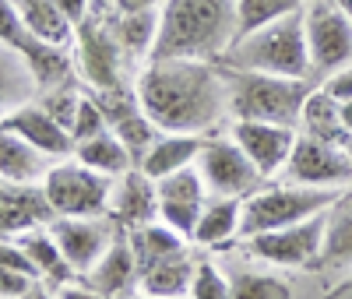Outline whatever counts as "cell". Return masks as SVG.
<instances>
[{
  "label": "cell",
  "instance_id": "27",
  "mask_svg": "<svg viewBox=\"0 0 352 299\" xmlns=\"http://www.w3.org/2000/svg\"><path fill=\"white\" fill-rule=\"evenodd\" d=\"M296 131L300 134H310V137H320V141H331V144H345L349 141V134L342 127V109H338V102L320 85H314L310 92H307Z\"/></svg>",
  "mask_w": 352,
  "mask_h": 299
},
{
  "label": "cell",
  "instance_id": "43",
  "mask_svg": "<svg viewBox=\"0 0 352 299\" xmlns=\"http://www.w3.org/2000/svg\"><path fill=\"white\" fill-rule=\"evenodd\" d=\"M64 11H67V18L74 21V25H81L85 18H88V0H56Z\"/></svg>",
  "mask_w": 352,
  "mask_h": 299
},
{
  "label": "cell",
  "instance_id": "1",
  "mask_svg": "<svg viewBox=\"0 0 352 299\" xmlns=\"http://www.w3.org/2000/svg\"><path fill=\"white\" fill-rule=\"evenodd\" d=\"M141 109L162 131L215 134L229 116V71L222 60L152 56L134 78Z\"/></svg>",
  "mask_w": 352,
  "mask_h": 299
},
{
  "label": "cell",
  "instance_id": "40",
  "mask_svg": "<svg viewBox=\"0 0 352 299\" xmlns=\"http://www.w3.org/2000/svg\"><path fill=\"white\" fill-rule=\"evenodd\" d=\"M32 285H36L32 275H21V272H11V267H0V299H21Z\"/></svg>",
  "mask_w": 352,
  "mask_h": 299
},
{
  "label": "cell",
  "instance_id": "8",
  "mask_svg": "<svg viewBox=\"0 0 352 299\" xmlns=\"http://www.w3.org/2000/svg\"><path fill=\"white\" fill-rule=\"evenodd\" d=\"M328 212V208H324ZM324 212L303 222H292L272 232H257L243 239L247 257L268 267H317L320 243H324Z\"/></svg>",
  "mask_w": 352,
  "mask_h": 299
},
{
  "label": "cell",
  "instance_id": "41",
  "mask_svg": "<svg viewBox=\"0 0 352 299\" xmlns=\"http://www.w3.org/2000/svg\"><path fill=\"white\" fill-rule=\"evenodd\" d=\"M56 299H109V296H102L99 289H92V285H88L85 278L81 282H64L60 289H56Z\"/></svg>",
  "mask_w": 352,
  "mask_h": 299
},
{
  "label": "cell",
  "instance_id": "19",
  "mask_svg": "<svg viewBox=\"0 0 352 299\" xmlns=\"http://www.w3.org/2000/svg\"><path fill=\"white\" fill-rule=\"evenodd\" d=\"M138 257H134V250H131V243H127V236H116L113 239V247L88 267V272L81 275L92 289H99L102 296H109V299H116L120 292H127L131 285H138Z\"/></svg>",
  "mask_w": 352,
  "mask_h": 299
},
{
  "label": "cell",
  "instance_id": "20",
  "mask_svg": "<svg viewBox=\"0 0 352 299\" xmlns=\"http://www.w3.org/2000/svg\"><path fill=\"white\" fill-rule=\"evenodd\" d=\"M159 25H162V8H148V11H116L109 18V28L116 43L124 46V53L131 56V64H144L152 60L155 43H159Z\"/></svg>",
  "mask_w": 352,
  "mask_h": 299
},
{
  "label": "cell",
  "instance_id": "3",
  "mask_svg": "<svg viewBox=\"0 0 352 299\" xmlns=\"http://www.w3.org/2000/svg\"><path fill=\"white\" fill-rule=\"evenodd\" d=\"M226 67L240 71H257V74H278V78H307L314 81V64H310V46H307V18L303 8L282 14L268 25L254 28L240 36L232 49L222 56Z\"/></svg>",
  "mask_w": 352,
  "mask_h": 299
},
{
  "label": "cell",
  "instance_id": "42",
  "mask_svg": "<svg viewBox=\"0 0 352 299\" xmlns=\"http://www.w3.org/2000/svg\"><path fill=\"white\" fill-rule=\"evenodd\" d=\"M120 4H124V0H88V18H102V21H109L116 11H120Z\"/></svg>",
  "mask_w": 352,
  "mask_h": 299
},
{
  "label": "cell",
  "instance_id": "39",
  "mask_svg": "<svg viewBox=\"0 0 352 299\" xmlns=\"http://www.w3.org/2000/svg\"><path fill=\"white\" fill-rule=\"evenodd\" d=\"M317 85L324 88L335 102H352V64H349V67H338V71H331V74H324Z\"/></svg>",
  "mask_w": 352,
  "mask_h": 299
},
{
  "label": "cell",
  "instance_id": "14",
  "mask_svg": "<svg viewBox=\"0 0 352 299\" xmlns=\"http://www.w3.org/2000/svg\"><path fill=\"white\" fill-rule=\"evenodd\" d=\"M56 212L46 201L43 184H4L0 179V236H21L50 225Z\"/></svg>",
  "mask_w": 352,
  "mask_h": 299
},
{
  "label": "cell",
  "instance_id": "18",
  "mask_svg": "<svg viewBox=\"0 0 352 299\" xmlns=\"http://www.w3.org/2000/svg\"><path fill=\"white\" fill-rule=\"evenodd\" d=\"M232 239H243V197H208L190 243L219 250L229 247Z\"/></svg>",
  "mask_w": 352,
  "mask_h": 299
},
{
  "label": "cell",
  "instance_id": "49",
  "mask_svg": "<svg viewBox=\"0 0 352 299\" xmlns=\"http://www.w3.org/2000/svg\"><path fill=\"white\" fill-rule=\"evenodd\" d=\"M134 299H166V296H148V292H134Z\"/></svg>",
  "mask_w": 352,
  "mask_h": 299
},
{
  "label": "cell",
  "instance_id": "26",
  "mask_svg": "<svg viewBox=\"0 0 352 299\" xmlns=\"http://www.w3.org/2000/svg\"><path fill=\"white\" fill-rule=\"evenodd\" d=\"M197 272V261H190V254H173L152 267H144L138 275V292H148V296H166V299H187L190 282Z\"/></svg>",
  "mask_w": 352,
  "mask_h": 299
},
{
  "label": "cell",
  "instance_id": "29",
  "mask_svg": "<svg viewBox=\"0 0 352 299\" xmlns=\"http://www.w3.org/2000/svg\"><path fill=\"white\" fill-rule=\"evenodd\" d=\"M18 239H21V247L28 250V257H32V264H36L39 278H46L50 285H56V289H60L64 282L78 278V275H74V267L67 264V257L60 254V247H56V239H53L50 225L28 229V232H21Z\"/></svg>",
  "mask_w": 352,
  "mask_h": 299
},
{
  "label": "cell",
  "instance_id": "50",
  "mask_svg": "<svg viewBox=\"0 0 352 299\" xmlns=\"http://www.w3.org/2000/svg\"><path fill=\"white\" fill-rule=\"evenodd\" d=\"M345 152H349V162H352V137L345 141Z\"/></svg>",
  "mask_w": 352,
  "mask_h": 299
},
{
  "label": "cell",
  "instance_id": "34",
  "mask_svg": "<svg viewBox=\"0 0 352 299\" xmlns=\"http://www.w3.org/2000/svg\"><path fill=\"white\" fill-rule=\"evenodd\" d=\"M81 96L85 92H78L74 85H56V88H46V92H39L36 96V102L56 120L60 127H74V116H78V106H81Z\"/></svg>",
  "mask_w": 352,
  "mask_h": 299
},
{
  "label": "cell",
  "instance_id": "22",
  "mask_svg": "<svg viewBox=\"0 0 352 299\" xmlns=\"http://www.w3.org/2000/svg\"><path fill=\"white\" fill-rule=\"evenodd\" d=\"M53 159H46L39 148H32L14 131L0 127V179L4 184H43Z\"/></svg>",
  "mask_w": 352,
  "mask_h": 299
},
{
  "label": "cell",
  "instance_id": "9",
  "mask_svg": "<svg viewBox=\"0 0 352 299\" xmlns=\"http://www.w3.org/2000/svg\"><path fill=\"white\" fill-rule=\"evenodd\" d=\"M197 169L208 184L212 197H247L257 187H264L268 179L257 173V166L247 159V152L232 141V134H208L201 144Z\"/></svg>",
  "mask_w": 352,
  "mask_h": 299
},
{
  "label": "cell",
  "instance_id": "4",
  "mask_svg": "<svg viewBox=\"0 0 352 299\" xmlns=\"http://www.w3.org/2000/svg\"><path fill=\"white\" fill-rule=\"evenodd\" d=\"M226 71H229V116L232 120H261V124H285V127L300 124V109L314 81L257 74V71H240V67H226Z\"/></svg>",
  "mask_w": 352,
  "mask_h": 299
},
{
  "label": "cell",
  "instance_id": "47",
  "mask_svg": "<svg viewBox=\"0 0 352 299\" xmlns=\"http://www.w3.org/2000/svg\"><path fill=\"white\" fill-rule=\"evenodd\" d=\"M21 299H53V296H50V292H46L43 285H32V289H28V292H25Z\"/></svg>",
  "mask_w": 352,
  "mask_h": 299
},
{
  "label": "cell",
  "instance_id": "16",
  "mask_svg": "<svg viewBox=\"0 0 352 299\" xmlns=\"http://www.w3.org/2000/svg\"><path fill=\"white\" fill-rule=\"evenodd\" d=\"M314 272L324 275H352V187H345L324 212V243Z\"/></svg>",
  "mask_w": 352,
  "mask_h": 299
},
{
  "label": "cell",
  "instance_id": "45",
  "mask_svg": "<svg viewBox=\"0 0 352 299\" xmlns=\"http://www.w3.org/2000/svg\"><path fill=\"white\" fill-rule=\"evenodd\" d=\"M328 299H352V275L338 278V285L328 292Z\"/></svg>",
  "mask_w": 352,
  "mask_h": 299
},
{
  "label": "cell",
  "instance_id": "46",
  "mask_svg": "<svg viewBox=\"0 0 352 299\" xmlns=\"http://www.w3.org/2000/svg\"><path fill=\"white\" fill-rule=\"evenodd\" d=\"M338 109H342V127L352 137V102H338Z\"/></svg>",
  "mask_w": 352,
  "mask_h": 299
},
{
  "label": "cell",
  "instance_id": "15",
  "mask_svg": "<svg viewBox=\"0 0 352 299\" xmlns=\"http://www.w3.org/2000/svg\"><path fill=\"white\" fill-rule=\"evenodd\" d=\"M0 127L14 131L18 137H25L28 144L39 148V152H43L46 159H53V162L74 155V137H71V131L56 124V120H53L36 99L25 102L21 109H14L11 116H4V120H0Z\"/></svg>",
  "mask_w": 352,
  "mask_h": 299
},
{
  "label": "cell",
  "instance_id": "10",
  "mask_svg": "<svg viewBox=\"0 0 352 299\" xmlns=\"http://www.w3.org/2000/svg\"><path fill=\"white\" fill-rule=\"evenodd\" d=\"M307 46L314 74L324 78L338 67L352 64V18L335 4V0H307Z\"/></svg>",
  "mask_w": 352,
  "mask_h": 299
},
{
  "label": "cell",
  "instance_id": "31",
  "mask_svg": "<svg viewBox=\"0 0 352 299\" xmlns=\"http://www.w3.org/2000/svg\"><path fill=\"white\" fill-rule=\"evenodd\" d=\"M155 187H159V201H184V204H204L212 197L208 184H204V176L197 169V162L184 166V169H176L162 179H155Z\"/></svg>",
  "mask_w": 352,
  "mask_h": 299
},
{
  "label": "cell",
  "instance_id": "5",
  "mask_svg": "<svg viewBox=\"0 0 352 299\" xmlns=\"http://www.w3.org/2000/svg\"><path fill=\"white\" fill-rule=\"evenodd\" d=\"M342 190L328 187H303V184H264L254 194L243 197V239L257 232H272L292 222H303L310 215H320Z\"/></svg>",
  "mask_w": 352,
  "mask_h": 299
},
{
  "label": "cell",
  "instance_id": "48",
  "mask_svg": "<svg viewBox=\"0 0 352 299\" xmlns=\"http://www.w3.org/2000/svg\"><path fill=\"white\" fill-rule=\"evenodd\" d=\"M335 4H338V8H342V11L352 18V0H335Z\"/></svg>",
  "mask_w": 352,
  "mask_h": 299
},
{
  "label": "cell",
  "instance_id": "11",
  "mask_svg": "<svg viewBox=\"0 0 352 299\" xmlns=\"http://www.w3.org/2000/svg\"><path fill=\"white\" fill-rule=\"evenodd\" d=\"M282 179L303 184V187H328V190L352 187V162H349L345 144L296 134V144H292V155L282 169Z\"/></svg>",
  "mask_w": 352,
  "mask_h": 299
},
{
  "label": "cell",
  "instance_id": "21",
  "mask_svg": "<svg viewBox=\"0 0 352 299\" xmlns=\"http://www.w3.org/2000/svg\"><path fill=\"white\" fill-rule=\"evenodd\" d=\"M204 137H208V134H180V131H162V134L155 137V144H152L148 152L141 155L138 169H141L144 176H152V179H162V176H169V173H176V169H184V166L197 162Z\"/></svg>",
  "mask_w": 352,
  "mask_h": 299
},
{
  "label": "cell",
  "instance_id": "7",
  "mask_svg": "<svg viewBox=\"0 0 352 299\" xmlns=\"http://www.w3.org/2000/svg\"><path fill=\"white\" fill-rule=\"evenodd\" d=\"M74 53V71L88 92H102V88H120L127 85V64L131 56L116 43L109 21L102 18H85L71 43Z\"/></svg>",
  "mask_w": 352,
  "mask_h": 299
},
{
  "label": "cell",
  "instance_id": "23",
  "mask_svg": "<svg viewBox=\"0 0 352 299\" xmlns=\"http://www.w3.org/2000/svg\"><path fill=\"white\" fill-rule=\"evenodd\" d=\"M14 8H18L25 28H28L36 39H43V43H50V46L71 49L78 25L67 18V11L56 4V0H14Z\"/></svg>",
  "mask_w": 352,
  "mask_h": 299
},
{
  "label": "cell",
  "instance_id": "37",
  "mask_svg": "<svg viewBox=\"0 0 352 299\" xmlns=\"http://www.w3.org/2000/svg\"><path fill=\"white\" fill-rule=\"evenodd\" d=\"M201 208L204 204H184V201H159V219L169 225V229H176L180 236H187V239H194V229H197V222H201Z\"/></svg>",
  "mask_w": 352,
  "mask_h": 299
},
{
  "label": "cell",
  "instance_id": "33",
  "mask_svg": "<svg viewBox=\"0 0 352 299\" xmlns=\"http://www.w3.org/2000/svg\"><path fill=\"white\" fill-rule=\"evenodd\" d=\"M116 137H120L124 144H127V152L134 155V162H141V155L148 152V148L155 144V137L162 134V127L155 124V120L144 113V109H138V113H131L127 120H120L116 127H109Z\"/></svg>",
  "mask_w": 352,
  "mask_h": 299
},
{
  "label": "cell",
  "instance_id": "25",
  "mask_svg": "<svg viewBox=\"0 0 352 299\" xmlns=\"http://www.w3.org/2000/svg\"><path fill=\"white\" fill-rule=\"evenodd\" d=\"M36 96H39V85L28 60L11 46H0V120L21 109L25 102H32Z\"/></svg>",
  "mask_w": 352,
  "mask_h": 299
},
{
  "label": "cell",
  "instance_id": "38",
  "mask_svg": "<svg viewBox=\"0 0 352 299\" xmlns=\"http://www.w3.org/2000/svg\"><path fill=\"white\" fill-rule=\"evenodd\" d=\"M36 36L25 28L18 8H14V0H0V46H11V49H25L28 43H32Z\"/></svg>",
  "mask_w": 352,
  "mask_h": 299
},
{
  "label": "cell",
  "instance_id": "24",
  "mask_svg": "<svg viewBox=\"0 0 352 299\" xmlns=\"http://www.w3.org/2000/svg\"><path fill=\"white\" fill-rule=\"evenodd\" d=\"M127 243L138 257V272H144V267H152L173 254H184L190 247V239L180 236L176 229H169L162 219H152V222H144V225H134L127 229Z\"/></svg>",
  "mask_w": 352,
  "mask_h": 299
},
{
  "label": "cell",
  "instance_id": "28",
  "mask_svg": "<svg viewBox=\"0 0 352 299\" xmlns=\"http://www.w3.org/2000/svg\"><path fill=\"white\" fill-rule=\"evenodd\" d=\"M74 159L78 162H85L88 169H96V173H102V176H124V173H131L138 162H134V155L127 152V144L116 137L113 131H102V134H96V137H88V141H78L74 144Z\"/></svg>",
  "mask_w": 352,
  "mask_h": 299
},
{
  "label": "cell",
  "instance_id": "13",
  "mask_svg": "<svg viewBox=\"0 0 352 299\" xmlns=\"http://www.w3.org/2000/svg\"><path fill=\"white\" fill-rule=\"evenodd\" d=\"M229 134L247 152V159L257 166V173L264 179H275V176H282L300 131L285 127V124H261V120H232Z\"/></svg>",
  "mask_w": 352,
  "mask_h": 299
},
{
  "label": "cell",
  "instance_id": "12",
  "mask_svg": "<svg viewBox=\"0 0 352 299\" xmlns=\"http://www.w3.org/2000/svg\"><path fill=\"white\" fill-rule=\"evenodd\" d=\"M50 232L74 267V275H85L120 236V222L113 215H56L50 222Z\"/></svg>",
  "mask_w": 352,
  "mask_h": 299
},
{
  "label": "cell",
  "instance_id": "6",
  "mask_svg": "<svg viewBox=\"0 0 352 299\" xmlns=\"http://www.w3.org/2000/svg\"><path fill=\"white\" fill-rule=\"evenodd\" d=\"M113 184H116L113 176L88 169L74 155L56 159L43 176L46 201L56 215H109Z\"/></svg>",
  "mask_w": 352,
  "mask_h": 299
},
{
  "label": "cell",
  "instance_id": "2",
  "mask_svg": "<svg viewBox=\"0 0 352 299\" xmlns=\"http://www.w3.org/2000/svg\"><path fill=\"white\" fill-rule=\"evenodd\" d=\"M236 39V0H166L152 56L222 60Z\"/></svg>",
  "mask_w": 352,
  "mask_h": 299
},
{
  "label": "cell",
  "instance_id": "30",
  "mask_svg": "<svg viewBox=\"0 0 352 299\" xmlns=\"http://www.w3.org/2000/svg\"><path fill=\"white\" fill-rule=\"evenodd\" d=\"M229 285L232 299H292L289 278L275 272H257V267H232Z\"/></svg>",
  "mask_w": 352,
  "mask_h": 299
},
{
  "label": "cell",
  "instance_id": "17",
  "mask_svg": "<svg viewBox=\"0 0 352 299\" xmlns=\"http://www.w3.org/2000/svg\"><path fill=\"white\" fill-rule=\"evenodd\" d=\"M109 215L120 222V229H134V225H144V222L159 219V187H155V179L144 176L138 166L124 176H116Z\"/></svg>",
  "mask_w": 352,
  "mask_h": 299
},
{
  "label": "cell",
  "instance_id": "36",
  "mask_svg": "<svg viewBox=\"0 0 352 299\" xmlns=\"http://www.w3.org/2000/svg\"><path fill=\"white\" fill-rule=\"evenodd\" d=\"M102 131H109V124H106L99 102L92 99V92L85 88L81 106H78V116H74V127H71V137H74V144H78V141H88V137H96V134H102Z\"/></svg>",
  "mask_w": 352,
  "mask_h": 299
},
{
  "label": "cell",
  "instance_id": "32",
  "mask_svg": "<svg viewBox=\"0 0 352 299\" xmlns=\"http://www.w3.org/2000/svg\"><path fill=\"white\" fill-rule=\"evenodd\" d=\"M307 8V0H236V18H240V36L254 32V28L268 25L282 14H292Z\"/></svg>",
  "mask_w": 352,
  "mask_h": 299
},
{
  "label": "cell",
  "instance_id": "35",
  "mask_svg": "<svg viewBox=\"0 0 352 299\" xmlns=\"http://www.w3.org/2000/svg\"><path fill=\"white\" fill-rule=\"evenodd\" d=\"M187 299H232L229 275H222V267L215 261H197V272H194Z\"/></svg>",
  "mask_w": 352,
  "mask_h": 299
},
{
  "label": "cell",
  "instance_id": "44",
  "mask_svg": "<svg viewBox=\"0 0 352 299\" xmlns=\"http://www.w3.org/2000/svg\"><path fill=\"white\" fill-rule=\"evenodd\" d=\"M166 0H124L120 11H148V8H162Z\"/></svg>",
  "mask_w": 352,
  "mask_h": 299
}]
</instances>
